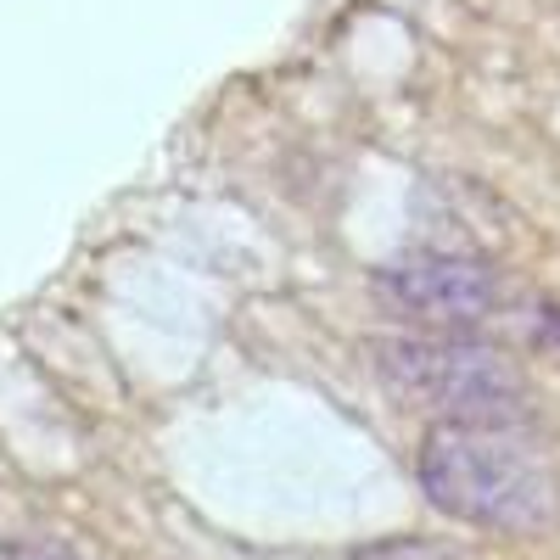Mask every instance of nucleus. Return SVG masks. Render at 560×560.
<instances>
[{
    "mask_svg": "<svg viewBox=\"0 0 560 560\" xmlns=\"http://www.w3.org/2000/svg\"><path fill=\"white\" fill-rule=\"evenodd\" d=\"M376 287H382L387 308L415 319L420 331H477V325L493 319L499 303H504V280L482 258L438 253V247L393 258L376 275Z\"/></svg>",
    "mask_w": 560,
    "mask_h": 560,
    "instance_id": "3",
    "label": "nucleus"
},
{
    "mask_svg": "<svg viewBox=\"0 0 560 560\" xmlns=\"http://www.w3.org/2000/svg\"><path fill=\"white\" fill-rule=\"evenodd\" d=\"M376 376L432 427H522L533 387L522 364L471 331H404L376 342Z\"/></svg>",
    "mask_w": 560,
    "mask_h": 560,
    "instance_id": "2",
    "label": "nucleus"
},
{
    "mask_svg": "<svg viewBox=\"0 0 560 560\" xmlns=\"http://www.w3.org/2000/svg\"><path fill=\"white\" fill-rule=\"evenodd\" d=\"M7 560H73V555H62V549H18Z\"/></svg>",
    "mask_w": 560,
    "mask_h": 560,
    "instance_id": "4",
    "label": "nucleus"
},
{
    "mask_svg": "<svg viewBox=\"0 0 560 560\" xmlns=\"http://www.w3.org/2000/svg\"><path fill=\"white\" fill-rule=\"evenodd\" d=\"M415 471L427 499L465 527L522 538L560 522V471L522 427H432Z\"/></svg>",
    "mask_w": 560,
    "mask_h": 560,
    "instance_id": "1",
    "label": "nucleus"
}]
</instances>
